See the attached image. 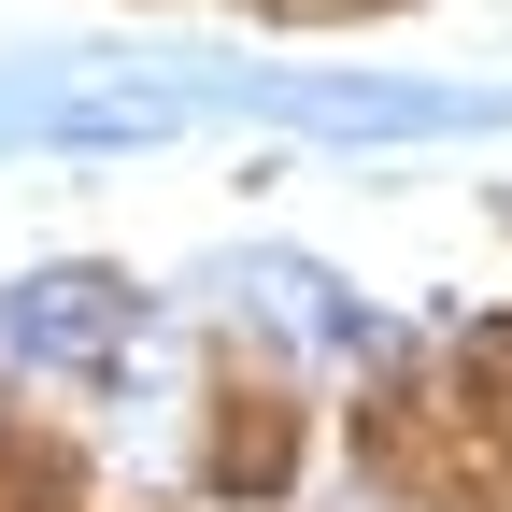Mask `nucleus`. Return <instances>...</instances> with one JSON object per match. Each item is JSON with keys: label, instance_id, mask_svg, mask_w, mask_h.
Instances as JSON below:
<instances>
[{"label": "nucleus", "instance_id": "2", "mask_svg": "<svg viewBox=\"0 0 512 512\" xmlns=\"http://www.w3.org/2000/svg\"><path fill=\"white\" fill-rule=\"evenodd\" d=\"M128 342H143V299H128L114 271H29V285H0V356L15 370H114Z\"/></svg>", "mask_w": 512, "mask_h": 512}, {"label": "nucleus", "instance_id": "1", "mask_svg": "<svg viewBox=\"0 0 512 512\" xmlns=\"http://www.w3.org/2000/svg\"><path fill=\"white\" fill-rule=\"evenodd\" d=\"M200 114H271V128H313V143H456V128H512V86H384V72L200 57Z\"/></svg>", "mask_w": 512, "mask_h": 512}, {"label": "nucleus", "instance_id": "3", "mask_svg": "<svg viewBox=\"0 0 512 512\" xmlns=\"http://www.w3.org/2000/svg\"><path fill=\"white\" fill-rule=\"evenodd\" d=\"M228 299L256 313V328H285L299 356H384V313H370L342 271H313V256H271V242L228 256Z\"/></svg>", "mask_w": 512, "mask_h": 512}]
</instances>
